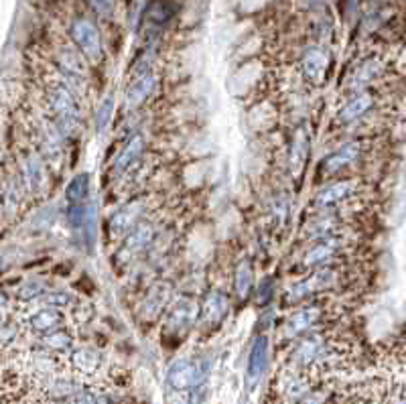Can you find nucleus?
I'll return each instance as SVG.
<instances>
[{
	"mask_svg": "<svg viewBox=\"0 0 406 404\" xmlns=\"http://www.w3.org/2000/svg\"><path fill=\"white\" fill-rule=\"evenodd\" d=\"M22 183L20 179H17L15 175L11 177H4V183H2V210L4 213H15L19 210L20 199H22Z\"/></svg>",
	"mask_w": 406,
	"mask_h": 404,
	"instance_id": "obj_25",
	"label": "nucleus"
},
{
	"mask_svg": "<svg viewBox=\"0 0 406 404\" xmlns=\"http://www.w3.org/2000/svg\"><path fill=\"white\" fill-rule=\"evenodd\" d=\"M47 106L55 126L63 136H74L79 128V110L76 97L67 86H55L47 92Z\"/></svg>",
	"mask_w": 406,
	"mask_h": 404,
	"instance_id": "obj_1",
	"label": "nucleus"
},
{
	"mask_svg": "<svg viewBox=\"0 0 406 404\" xmlns=\"http://www.w3.org/2000/svg\"><path fill=\"white\" fill-rule=\"evenodd\" d=\"M67 404H102V400L97 398L94 392H90V390H79L78 394H74Z\"/></svg>",
	"mask_w": 406,
	"mask_h": 404,
	"instance_id": "obj_37",
	"label": "nucleus"
},
{
	"mask_svg": "<svg viewBox=\"0 0 406 404\" xmlns=\"http://www.w3.org/2000/svg\"><path fill=\"white\" fill-rule=\"evenodd\" d=\"M39 301H43L45 305L49 307H63V305H69L72 303V295L69 292H63V290H57V292H47L43 295Z\"/></svg>",
	"mask_w": 406,
	"mask_h": 404,
	"instance_id": "obj_35",
	"label": "nucleus"
},
{
	"mask_svg": "<svg viewBox=\"0 0 406 404\" xmlns=\"http://www.w3.org/2000/svg\"><path fill=\"white\" fill-rule=\"evenodd\" d=\"M341 248H344V238H339L337 234L329 236V238H323L305 254L303 264L309 267V269H319V267L327 264L335 254H339Z\"/></svg>",
	"mask_w": 406,
	"mask_h": 404,
	"instance_id": "obj_12",
	"label": "nucleus"
},
{
	"mask_svg": "<svg viewBox=\"0 0 406 404\" xmlns=\"http://www.w3.org/2000/svg\"><path fill=\"white\" fill-rule=\"evenodd\" d=\"M147 212V197H138L122 206L112 217H110V234L114 238H126L128 231L140 224V217Z\"/></svg>",
	"mask_w": 406,
	"mask_h": 404,
	"instance_id": "obj_5",
	"label": "nucleus"
},
{
	"mask_svg": "<svg viewBox=\"0 0 406 404\" xmlns=\"http://www.w3.org/2000/svg\"><path fill=\"white\" fill-rule=\"evenodd\" d=\"M234 285H236V292L240 299H246L252 290V267L244 260L238 270H236V276H234Z\"/></svg>",
	"mask_w": 406,
	"mask_h": 404,
	"instance_id": "obj_31",
	"label": "nucleus"
},
{
	"mask_svg": "<svg viewBox=\"0 0 406 404\" xmlns=\"http://www.w3.org/2000/svg\"><path fill=\"white\" fill-rule=\"evenodd\" d=\"M81 390L78 380L74 378H63V376H51L47 378V386H45V392L47 396L55 398V400H69L74 394H78Z\"/></svg>",
	"mask_w": 406,
	"mask_h": 404,
	"instance_id": "obj_24",
	"label": "nucleus"
},
{
	"mask_svg": "<svg viewBox=\"0 0 406 404\" xmlns=\"http://www.w3.org/2000/svg\"><path fill=\"white\" fill-rule=\"evenodd\" d=\"M323 315V309L319 305H309V307L299 309L295 315H290L283 328V335L287 337H297V335H303L311 331V328L321 319Z\"/></svg>",
	"mask_w": 406,
	"mask_h": 404,
	"instance_id": "obj_13",
	"label": "nucleus"
},
{
	"mask_svg": "<svg viewBox=\"0 0 406 404\" xmlns=\"http://www.w3.org/2000/svg\"><path fill=\"white\" fill-rule=\"evenodd\" d=\"M43 346L47 351H51V354H67V351H72V347H74V339H72V335L69 333H63V331H53V333H47L45 337H43Z\"/></svg>",
	"mask_w": 406,
	"mask_h": 404,
	"instance_id": "obj_29",
	"label": "nucleus"
},
{
	"mask_svg": "<svg viewBox=\"0 0 406 404\" xmlns=\"http://www.w3.org/2000/svg\"><path fill=\"white\" fill-rule=\"evenodd\" d=\"M356 191H358V181L344 179V181H337V183L329 185L325 189L317 191L315 199H313V206H315L317 210H327V208H333V206L346 201V199L351 197Z\"/></svg>",
	"mask_w": 406,
	"mask_h": 404,
	"instance_id": "obj_10",
	"label": "nucleus"
},
{
	"mask_svg": "<svg viewBox=\"0 0 406 404\" xmlns=\"http://www.w3.org/2000/svg\"><path fill=\"white\" fill-rule=\"evenodd\" d=\"M90 191V175L79 173L76 175L67 189H65V199H67V206H83L86 203V197Z\"/></svg>",
	"mask_w": 406,
	"mask_h": 404,
	"instance_id": "obj_27",
	"label": "nucleus"
},
{
	"mask_svg": "<svg viewBox=\"0 0 406 404\" xmlns=\"http://www.w3.org/2000/svg\"><path fill=\"white\" fill-rule=\"evenodd\" d=\"M333 281H335V272L331 269H319L315 270L313 274H309L305 281H301L299 285H295L292 290L289 292V299L292 301H301V299H305V297H311L313 292H317V290H323L327 289L333 285Z\"/></svg>",
	"mask_w": 406,
	"mask_h": 404,
	"instance_id": "obj_11",
	"label": "nucleus"
},
{
	"mask_svg": "<svg viewBox=\"0 0 406 404\" xmlns=\"http://www.w3.org/2000/svg\"><path fill=\"white\" fill-rule=\"evenodd\" d=\"M195 321V305L191 299H179L175 301V305L171 307V313L167 317V328L171 329L173 333L185 331L194 325Z\"/></svg>",
	"mask_w": 406,
	"mask_h": 404,
	"instance_id": "obj_20",
	"label": "nucleus"
},
{
	"mask_svg": "<svg viewBox=\"0 0 406 404\" xmlns=\"http://www.w3.org/2000/svg\"><path fill=\"white\" fill-rule=\"evenodd\" d=\"M156 88V76L153 72H147L142 76H136L130 86L126 88V108H140L149 97L153 96Z\"/></svg>",
	"mask_w": 406,
	"mask_h": 404,
	"instance_id": "obj_18",
	"label": "nucleus"
},
{
	"mask_svg": "<svg viewBox=\"0 0 406 404\" xmlns=\"http://www.w3.org/2000/svg\"><path fill=\"white\" fill-rule=\"evenodd\" d=\"M96 208L94 203H88L86 208V217H83V226H81V234H83V242L88 246V250L94 248L96 244Z\"/></svg>",
	"mask_w": 406,
	"mask_h": 404,
	"instance_id": "obj_33",
	"label": "nucleus"
},
{
	"mask_svg": "<svg viewBox=\"0 0 406 404\" xmlns=\"http://www.w3.org/2000/svg\"><path fill=\"white\" fill-rule=\"evenodd\" d=\"M72 39L88 61L97 63L102 59V37L94 22L86 19L76 20L72 25Z\"/></svg>",
	"mask_w": 406,
	"mask_h": 404,
	"instance_id": "obj_3",
	"label": "nucleus"
},
{
	"mask_svg": "<svg viewBox=\"0 0 406 404\" xmlns=\"http://www.w3.org/2000/svg\"><path fill=\"white\" fill-rule=\"evenodd\" d=\"M372 108H374V96L370 92H360L344 104V108L337 114V120L341 124H351L360 118H364Z\"/></svg>",
	"mask_w": 406,
	"mask_h": 404,
	"instance_id": "obj_19",
	"label": "nucleus"
},
{
	"mask_svg": "<svg viewBox=\"0 0 406 404\" xmlns=\"http://www.w3.org/2000/svg\"><path fill=\"white\" fill-rule=\"evenodd\" d=\"M20 183L25 187V191L29 193H41L45 189V181H47V173H45V165L37 154H22L20 159Z\"/></svg>",
	"mask_w": 406,
	"mask_h": 404,
	"instance_id": "obj_7",
	"label": "nucleus"
},
{
	"mask_svg": "<svg viewBox=\"0 0 406 404\" xmlns=\"http://www.w3.org/2000/svg\"><path fill=\"white\" fill-rule=\"evenodd\" d=\"M362 156V142L360 140H351L346 142L344 147H339L337 151L329 154L327 159L321 163V171L325 175H335L346 171L349 165H353L358 159Z\"/></svg>",
	"mask_w": 406,
	"mask_h": 404,
	"instance_id": "obj_8",
	"label": "nucleus"
},
{
	"mask_svg": "<svg viewBox=\"0 0 406 404\" xmlns=\"http://www.w3.org/2000/svg\"><path fill=\"white\" fill-rule=\"evenodd\" d=\"M329 67V55L327 51H323L321 47H311L309 51L303 55L301 61V69L303 76L307 77L311 83H321L325 79Z\"/></svg>",
	"mask_w": 406,
	"mask_h": 404,
	"instance_id": "obj_17",
	"label": "nucleus"
},
{
	"mask_svg": "<svg viewBox=\"0 0 406 404\" xmlns=\"http://www.w3.org/2000/svg\"><path fill=\"white\" fill-rule=\"evenodd\" d=\"M112 112H114V96L108 94V96L102 100V104L97 106L96 116H94V126H96V133H104L110 122H112Z\"/></svg>",
	"mask_w": 406,
	"mask_h": 404,
	"instance_id": "obj_30",
	"label": "nucleus"
},
{
	"mask_svg": "<svg viewBox=\"0 0 406 404\" xmlns=\"http://www.w3.org/2000/svg\"><path fill=\"white\" fill-rule=\"evenodd\" d=\"M72 366H74L76 372L83 374V376H92L102 366V354L97 349H94V347L74 349L72 351Z\"/></svg>",
	"mask_w": 406,
	"mask_h": 404,
	"instance_id": "obj_22",
	"label": "nucleus"
},
{
	"mask_svg": "<svg viewBox=\"0 0 406 404\" xmlns=\"http://www.w3.org/2000/svg\"><path fill=\"white\" fill-rule=\"evenodd\" d=\"M90 4L100 17H106V19L112 17L116 8V0H90Z\"/></svg>",
	"mask_w": 406,
	"mask_h": 404,
	"instance_id": "obj_36",
	"label": "nucleus"
},
{
	"mask_svg": "<svg viewBox=\"0 0 406 404\" xmlns=\"http://www.w3.org/2000/svg\"><path fill=\"white\" fill-rule=\"evenodd\" d=\"M63 135L59 133V128L55 124H49L45 120L39 122V130H37V140H39V149L45 161L49 163H57L63 154V144H61Z\"/></svg>",
	"mask_w": 406,
	"mask_h": 404,
	"instance_id": "obj_14",
	"label": "nucleus"
},
{
	"mask_svg": "<svg viewBox=\"0 0 406 404\" xmlns=\"http://www.w3.org/2000/svg\"><path fill=\"white\" fill-rule=\"evenodd\" d=\"M155 242V226L151 222H140L136 228L128 231L122 248L118 252V260L120 262H133L135 258H138L140 254H144V250Z\"/></svg>",
	"mask_w": 406,
	"mask_h": 404,
	"instance_id": "obj_4",
	"label": "nucleus"
},
{
	"mask_svg": "<svg viewBox=\"0 0 406 404\" xmlns=\"http://www.w3.org/2000/svg\"><path fill=\"white\" fill-rule=\"evenodd\" d=\"M331 356V347L323 335H309L295 349V362L301 368L315 366L327 362Z\"/></svg>",
	"mask_w": 406,
	"mask_h": 404,
	"instance_id": "obj_6",
	"label": "nucleus"
},
{
	"mask_svg": "<svg viewBox=\"0 0 406 404\" xmlns=\"http://www.w3.org/2000/svg\"><path fill=\"white\" fill-rule=\"evenodd\" d=\"M269 351H271V344H269V337L260 335L254 346L250 349V356H248V368H246V380L248 384L254 386L262 374L266 372V366H269Z\"/></svg>",
	"mask_w": 406,
	"mask_h": 404,
	"instance_id": "obj_15",
	"label": "nucleus"
},
{
	"mask_svg": "<svg viewBox=\"0 0 406 404\" xmlns=\"http://www.w3.org/2000/svg\"><path fill=\"white\" fill-rule=\"evenodd\" d=\"M144 147H147V140L142 135H133L128 138V142L122 147V151L118 153L114 159V165H112V171L114 175H128L136 165L140 163L142 153H144Z\"/></svg>",
	"mask_w": 406,
	"mask_h": 404,
	"instance_id": "obj_9",
	"label": "nucleus"
},
{
	"mask_svg": "<svg viewBox=\"0 0 406 404\" xmlns=\"http://www.w3.org/2000/svg\"><path fill=\"white\" fill-rule=\"evenodd\" d=\"M210 374V364L203 360H177L167 372V384L173 390H194Z\"/></svg>",
	"mask_w": 406,
	"mask_h": 404,
	"instance_id": "obj_2",
	"label": "nucleus"
},
{
	"mask_svg": "<svg viewBox=\"0 0 406 404\" xmlns=\"http://www.w3.org/2000/svg\"><path fill=\"white\" fill-rule=\"evenodd\" d=\"M307 151H309V142H307V136L303 133L295 136L292 140V147H290V167L295 171H301L303 163H305V156H307Z\"/></svg>",
	"mask_w": 406,
	"mask_h": 404,
	"instance_id": "obj_32",
	"label": "nucleus"
},
{
	"mask_svg": "<svg viewBox=\"0 0 406 404\" xmlns=\"http://www.w3.org/2000/svg\"><path fill=\"white\" fill-rule=\"evenodd\" d=\"M61 323H63V315L55 307H43L29 317V328L33 329L35 333H41V335L57 331L61 328Z\"/></svg>",
	"mask_w": 406,
	"mask_h": 404,
	"instance_id": "obj_21",
	"label": "nucleus"
},
{
	"mask_svg": "<svg viewBox=\"0 0 406 404\" xmlns=\"http://www.w3.org/2000/svg\"><path fill=\"white\" fill-rule=\"evenodd\" d=\"M171 299V290L167 285H156L149 290L147 299L142 301V315H147L149 319L158 317V313H163V309L167 307Z\"/></svg>",
	"mask_w": 406,
	"mask_h": 404,
	"instance_id": "obj_23",
	"label": "nucleus"
},
{
	"mask_svg": "<svg viewBox=\"0 0 406 404\" xmlns=\"http://www.w3.org/2000/svg\"><path fill=\"white\" fill-rule=\"evenodd\" d=\"M305 2H307L309 6H317V4H321L323 0H305Z\"/></svg>",
	"mask_w": 406,
	"mask_h": 404,
	"instance_id": "obj_38",
	"label": "nucleus"
},
{
	"mask_svg": "<svg viewBox=\"0 0 406 404\" xmlns=\"http://www.w3.org/2000/svg\"><path fill=\"white\" fill-rule=\"evenodd\" d=\"M45 290H47V287L43 283H39V281H27L20 287L19 297L25 299V301H35V299H41L45 295Z\"/></svg>",
	"mask_w": 406,
	"mask_h": 404,
	"instance_id": "obj_34",
	"label": "nucleus"
},
{
	"mask_svg": "<svg viewBox=\"0 0 406 404\" xmlns=\"http://www.w3.org/2000/svg\"><path fill=\"white\" fill-rule=\"evenodd\" d=\"M382 74V63L376 59H370L364 65H360V69L351 77V86L353 88H366L370 81H374L376 77Z\"/></svg>",
	"mask_w": 406,
	"mask_h": 404,
	"instance_id": "obj_28",
	"label": "nucleus"
},
{
	"mask_svg": "<svg viewBox=\"0 0 406 404\" xmlns=\"http://www.w3.org/2000/svg\"><path fill=\"white\" fill-rule=\"evenodd\" d=\"M337 217L335 215H321L317 220H313L309 226H305V238L307 240H323L329 236L337 234Z\"/></svg>",
	"mask_w": 406,
	"mask_h": 404,
	"instance_id": "obj_26",
	"label": "nucleus"
},
{
	"mask_svg": "<svg viewBox=\"0 0 406 404\" xmlns=\"http://www.w3.org/2000/svg\"><path fill=\"white\" fill-rule=\"evenodd\" d=\"M228 313V297L219 290H212L203 303H201V309H199V321L201 325L205 328H212V325H217Z\"/></svg>",
	"mask_w": 406,
	"mask_h": 404,
	"instance_id": "obj_16",
	"label": "nucleus"
}]
</instances>
